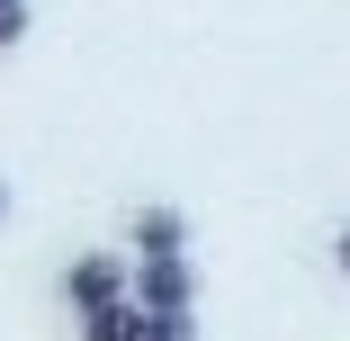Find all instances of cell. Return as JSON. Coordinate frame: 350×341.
Masks as SVG:
<instances>
[{
	"label": "cell",
	"mask_w": 350,
	"mask_h": 341,
	"mask_svg": "<svg viewBox=\"0 0 350 341\" xmlns=\"http://www.w3.org/2000/svg\"><path fill=\"white\" fill-rule=\"evenodd\" d=\"M81 323V341H144L153 332V305L144 297H108V305H90V314H72Z\"/></svg>",
	"instance_id": "obj_3"
},
{
	"label": "cell",
	"mask_w": 350,
	"mask_h": 341,
	"mask_svg": "<svg viewBox=\"0 0 350 341\" xmlns=\"http://www.w3.org/2000/svg\"><path fill=\"white\" fill-rule=\"evenodd\" d=\"M332 269H341V279H350V225L332 234Z\"/></svg>",
	"instance_id": "obj_7"
},
{
	"label": "cell",
	"mask_w": 350,
	"mask_h": 341,
	"mask_svg": "<svg viewBox=\"0 0 350 341\" xmlns=\"http://www.w3.org/2000/svg\"><path fill=\"white\" fill-rule=\"evenodd\" d=\"M18 36H27V0H0V54H10Z\"/></svg>",
	"instance_id": "obj_6"
},
{
	"label": "cell",
	"mask_w": 350,
	"mask_h": 341,
	"mask_svg": "<svg viewBox=\"0 0 350 341\" xmlns=\"http://www.w3.org/2000/svg\"><path fill=\"white\" fill-rule=\"evenodd\" d=\"M108 297H135V251H72V269H63V305L90 314Z\"/></svg>",
	"instance_id": "obj_1"
},
{
	"label": "cell",
	"mask_w": 350,
	"mask_h": 341,
	"mask_svg": "<svg viewBox=\"0 0 350 341\" xmlns=\"http://www.w3.org/2000/svg\"><path fill=\"white\" fill-rule=\"evenodd\" d=\"M144 341H198V305H153V332Z\"/></svg>",
	"instance_id": "obj_5"
},
{
	"label": "cell",
	"mask_w": 350,
	"mask_h": 341,
	"mask_svg": "<svg viewBox=\"0 0 350 341\" xmlns=\"http://www.w3.org/2000/svg\"><path fill=\"white\" fill-rule=\"evenodd\" d=\"M135 297L144 305H198V260L189 251H135Z\"/></svg>",
	"instance_id": "obj_2"
},
{
	"label": "cell",
	"mask_w": 350,
	"mask_h": 341,
	"mask_svg": "<svg viewBox=\"0 0 350 341\" xmlns=\"http://www.w3.org/2000/svg\"><path fill=\"white\" fill-rule=\"evenodd\" d=\"M126 251H189V216L180 207H135V225H126Z\"/></svg>",
	"instance_id": "obj_4"
},
{
	"label": "cell",
	"mask_w": 350,
	"mask_h": 341,
	"mask_svg": "<svg viewBox=\"0 0 350 341\" xmlns=\"http://www.w3.org/2000/svg\"><path fill=\"white\" fill-rule=\"evenodd\" d=\"M0 225H10V180H0Z\"/></svg>",
	"instance_id": "obj_8"
}]
</instances>
